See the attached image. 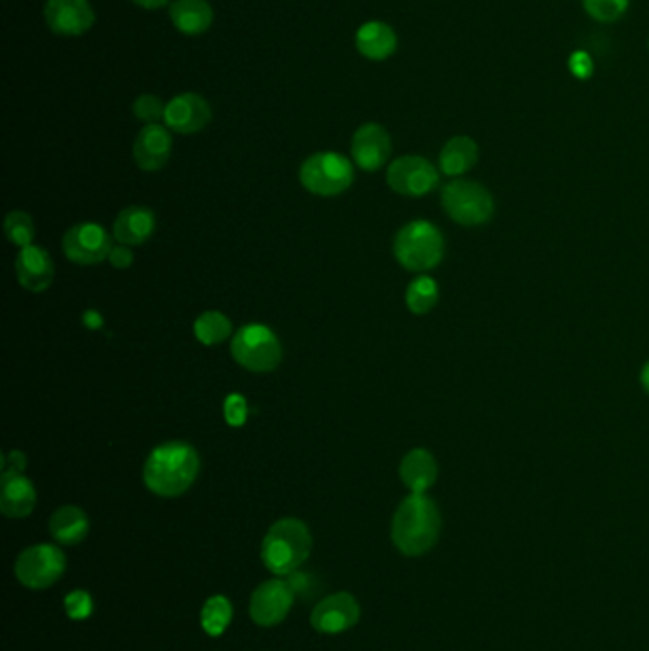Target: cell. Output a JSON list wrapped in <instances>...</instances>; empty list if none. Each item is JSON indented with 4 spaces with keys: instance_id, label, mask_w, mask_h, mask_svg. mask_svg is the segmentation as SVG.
Segmentation results:
<instances>
[{
    "instance_id": "1",
    "label": "cell",
    "mask_w": 649,
    "mask_h": 651,
    "mask_svg": "<svg viewBox=\"0 0 649 651\" xmlns=\"http://www.w3.org/2000/svg\"><path fill=\"white\" fill-rule=\"evenodd\" d=\"M200 457L187 442H164L145 461L143 482L158 497H179L197 480Z\"/></svg>"
},
{
    "instance_id": "2",
    "label": "cell",
    "mask_w": 649,
    "mask_h": 651,
    "mask_svg": "<svg viewBox=\"0 0 649 651\" xmlns=\"http://www.w3.org/2000/svg\"><path fill=\"white\" fill-rule=\"evenodd\" d=\"M440 513L431 497L408 495L396 509L391 526L394 547L406 556L429 553L440 535Z\"/></svg>"
},
{
    "instance_id": "3",
    "label": "cell",
    "mask_w": 649,
    "mask_h": 651,
    "mask_svg": "<svg viewBox=\"0 0 649 651\" xmlns=\"http://www.w3.org/2000/svg\"><path fill=\"white\" fill-rule=\"evenodd\" d=\"M311 547L313 537L305 522L297 518H282L265 535L261 560L275 575H292L309 558Z\"/></svg>"
},
{
    "instance_id": "4",
    "label": "cell",
    "mask_w": 649,
    "mask_h": 651,
    "mask_svg": "<svg viewBox=\"0 0 649 651\" xmlns=\"http://www.w3.org/2000/svg\"><path fill=\"white\" fill-rule=\"evenodd\" d=\"M394 256L408 271H429L444 257L442 233L429 221H412L394 238Z\"/></svg>"
},
{
    "instance_id": "5",
    "label": "cell",
    "mask_w": 649,
    "mask_h": 651,
    "mask_svg": "<svg viewBox=\"0 0 649 651\" xmlns=\"http://www.w3.org/2000/svg\"><path fill=\"white\" fill-rule=\"evenodd\" d=\"M231 353L242 368L254 374L273 372L282 360L280 341L265 324L242 326L233 337Z\"/></svg>"
},
{
    "instance_id": "6",
    "label": "cell",
    "mask_w": 649,
    "mask_h": 651,
    "mask_svg": "<svg viewBox=\"0 0 649 651\" xmlns=\"http://www.w3.org/2000/svg\"><path fill=\"white\" fill-rule=\"evenodd\" d=\"M299 181L313 195L335 197L353 185V164L339 153H316L301 164Z\"/></svg>"
},
{
    "instance_id": "7",
    "label": "cell",
    "mask_w": 649,
    "mask_h": 651,
    "mask_svg": "<svg viewBox=\"0 0 649 651\" xmlns=\"http://www.w3.org/2000/svg\"><path fill=\"white\" fill-rule=\"evenodd\" d=\"M442 204L453 221L467 227L482 225L493 214V200L488 189L469 179L448 183L442 189Z\"/></svg>"
},
{
    "instance_id": "8",
    "label": "cell",
    "mask_w": 649,
    "mask_h": 651,
    "mask_svg": "<svg viewBox=\"0 0 649 651\" xmlns=\"http://www.w3.org/2000/svg\"><path fill=\"white\" fill-rule=\"evenodd\" d=\"M67 560L54 545H35L25 549L16 560V577L27 589L40 591L52 587L65 572Z\"/></svg>"
},
{
    "instance_id": "9",
    "label": "cell",
    "mask_w": 649,
    "mask_h": 651,
    "mask_svg": "<svg viewBox=\"0 0 649 651\" xmlns=\"http://www.w3.org/2000/svg\"><path fill=\"white\" fill-rule=\"evenodd\" d=\"M387 183L398 195L423 197L438 185V172L427 158L400 157L391 162Z\"/></svg>"
},
{
    "instance_id": "10",
    "label": "cell",
    "mask_w": 649,
    "mask_h": 651,
    "mask_svg": "<svg viewBox=\"0 0 649 651\" xmlns=\"http://www.w3.org/2000/svg\"><path fill=\"white\" fill-rule=\"evenodd\" d=\"M111 250V237L98 223H79L63 237V252L77 265H98L111 256Z\"/></svg>"
},
{
    "instance_id": "11",
    "label": "cell",
    "mask_w": 649,
    "mask_h": 651,
    "mask_svg": "<svg viewBox=\"0 0 649 651\" xmlns=\"http://www.w3.org/2000/svg\"><path fill=\"white\" fill-rule=\"evenodd\" d=\"M294 589L288 581L271 579L259 585L250 602V615L259 627H275L286 619L294 604Z\"/></svg>"
},
{
    "instance_id": "12",
    "label": "cell",
    "mask_w": 649,
    "mask_h": 651,
    "mask_svg": "<svg viewBox=\"0 0 649 651\" xmlns=\"http://www.w3.org/2000/svg\"><path fill=\"white\" fill-rule=\"evenodd\" d=\"M44 20L56 35L79 37L92 29L96 16L88 0H48Z\"/></svg>"
},
{
    "instance_id": "13",
    "label": "cell",
    "mask_w": 649,
    "mask_h": 651,
    "mask_svg": "<svg viewBox=\"0 0 649 651\" xmlns=\"http://www.w3.org/2000/svg\"><path fill=\"white\" fill-rule=\"evenodd\" d=\"M391 151H393L391 136L383 126L368 122L354 132L351 155L358 168L366 172L379 170L381 166L387 164Z\"/></svg>"
},
{
    "instance_id": "14",
    "label": "cell",
    "mask_w": 649,
    "mask_h": 651,
    "mask_svg": "<svg viewBox=\"0 0 649 651\" xmlns=\"http://www.w3.org/2000/svg\"><path fill=\"white\" fill-rule=\"evenodd\" d=\"M360 619V606L349 592H337L326 596L318 602L313 613L311 623L316 631L324 634H337L349 631Z\"/></svg>"
},
{
    "instance_id": "15",
    "label": "cell",
    "mask_w": 649,
    "mask_h": 651,
    "mask_svg": "<svg viewBox=\"0 0 649 651\" xmlns=\"http://www.w3.org/2000/svg\"><path fill=\"white\" fill-rule=\"evenodd\" d=\"M212 120V109L208 101L198 94H181L166 105L164 122L166 126L183 136L197 134Z\"/></svg>"
},
{
    "instance_id": "16",
    "label": "cell",
    "mask_w": 649,
    "mask_h": 651,
    "mask_svg": "<svg viewBox=\"0 0 649 651\" xmlns=\"http://www.w3.org/2000/svg\"><path fill=\"white\" fill-rule=\"evenodd\" d=\"M54 261L40 246H25L16 257V275L21 286L33 294L48 290L54 282Z\"/></svg>"
},
{
    "instance_id": "17",
    "label": "cell",
    "mask_w": 649,
    "mask_h": 651,
    "mask_svg": "<svg viewBox=\"0 0 649 651\" xmlns=\"http://www.w3.org/2000/svg\"><path fill=\"white\" fill-rule=\"evenodd\" d=\"M172 155V136L160 124H147L134 141V160L141 170L157 172Z\"/></svg>"
},
{
    "instance_id": "18",
    "label": "cell",
    "mask_w": 649,
    "mask_h": 651,
    "mask_svg": "<svg viewBox=\"0 0 649 651\" xmlns=\"http://www.w3.org/2000/svg\"><path fill=\"white\" fill-rule=\"evenodd\" d=\"M37 490L23 473H2L0 511L8 518H25L35 511Z\"/></svg>"
},
{
    "instance_id": "19",
    "label": "cell",
    "mask_w": 649,
    "mask_h": 651,
    "mask_svg": "<svg viewBox=\"0 0 649 651\" xmlns=\"http://www.w3.org/2000/svg\"><path fill=\"white\" fill-rule=\"evenodd\" d=\"M155 233V214L143 206H130L115 219L113 235L124 246H139Z\"/></svg>"
},
{
    "instance_id": "20",
    "label": "cell",
    "mask_w": 649,
    "mask_h": 651,
    "mask_svg": "<svg viewBox=\"0 0 649 651\" xmlns=\"http://www.w3.org/2000/svg\"><path fill=\"white\" fill-rule=\"evenodd\" d=\"M396 46L393 27L383 21H368L356 33V48L366 60L385 61L396 52Z\"/></svg>"
},
{
    "instance_id": "21",
    "label": "cell",
    "mask_w": 649,
    "mask_h": 651,
    "mask_svg": "<svg viewBox=\"0 0 649 651\" xmlns=\"http://www.w3.org/2000/svg\"><path fill=\"white\" fill-rule=\"evenodd\" d=\"M436 476L438 467L433 454L423 448L408 452L400 463V478L412 494H425L436 482Z\"/></svg>"
},
{
    "instance_id": "22",
    "label": "cell",
    "mask_w": 649,
    "mask_h": 651,
    "mask_svg": "<svg viewBox=\"0 0 649 651\" xmlns=\"http://www.w3.org/2000/svg\"><path fill=\"white\" fill-rule=\"evenodd\" d=\"M170 20L183 35H202L214 21V10L206 0H176L170 6Z\"/></svg>"
},
{
    "instance_id": "23",
    "label": "cell",
    "mask_w": 649,
    "mask_h": 651,
    "mask_svg": "<svg viewBox=\"0 0 649 651\" xmlns=\"http://www.w3.org/2000/svg\"><path fill=\"white\" fill-rule=\"evenodd\" d=\"M88 532H90V520L86 513L75 505L59 507L58 511L50 518V533L59 545H65V547L79 545L80 541H84Z\"/></svg>"
},
{
    "instance_id": "24",
    "label": "cell",
    "mask_w": 649,
    "mask_h": 651,
    "mask_svg": "<svg viewBox=\"0 0 649 651\" xmlns=\"http://www.w3.org/2000/svg\"><path fill=\"white\" fill-rule=\"evenodd\" d=\"M478 160V145L467 136L450 139L440 153V170L446 176H461L469 172Z\"/></svg>"
},
{
    "instance_id": "25",
    "label": "cell",
    "mask_w": 649,
    "mask_h": 651,
    "mask_svg": "<svg viewBox=\"0 0 649 651\" xmlns=\"http://www.w3.org/2000/svg\"><path fill=\"white\" fill-rule=\"evenodd\" d=\"M233 324L219 311H206L195 320V337L202 345H219L231 336Z\"/></svg>"
},
{
    "instance_id": "26",
    "label": "cell",
    "mask_w": 649,
    "mask_h": 651,
    "mask_svg": "<svg viewBox=\"0 0 649 651\" xmlns=\"http://www.w3.org/2000/svg\"><path fill=\"white\" fill-rule=\"evenodd\" d=\"M233 619V606L225 596H214L210 598L202 613H200V621H202V629L208 632L210 636H219L223 634L225 629L231 625Z\"/></svg>"
},
{
    "instance_id": "27",
    "label": "cell",
    "mask_w": 649,
    "mask_h": 651,
    "mask_svg": "<svg viewBox=\"0 0 649 651\" xmlns=\"http://www.w3.org/2000/svg\"><path fill=\"white\" fill-rule=\"evenodd\" d=\"M438 301V284L431 277L413 280L406 290V305L413 315H425Z\"/></svg>"
},
{
    "instance_id": "28",
    "label": "cell",
    "mask_w": 649,
    "mask_h": 651,
    "mask_svg": "<svg viewBox=\"0 0 649 651\" xmlns=\"http://www.w3.org/2000/svg\"><path fill=\"white\" fill-rule=\"evenodd\" d=\"M4 231L12 244H16L20 248L31 246V242L35 238L33 217L25 212H10L4 219Z\"/></svg>"
},
{
    "instance_id": "29",
    "label": "cell",
    "mask_w": 649,
    "mask_h": 651,
    "mask_svg": "<svg viewBox=\"0 0 649 651\" xmlns=\"http://www.w3.org/2000/svg\"><path fill=\"white\" fill-rule=\"evenodd\" d=\"M630 0H583V8L592 20L613 23L629 10Z\"/></svg>"
},
{
    "instance_id": "30",
    "label": "cell",
    "mask_w": 649,
    "mask_h": 651,
    "mask_svg": "<svg viewBox=\"0 0 649 651\" xmlns=\"http://www.w3.org/2000/svg\"><path fill=\"white\" fill-rule=\"evenodd\" d=\"M164 113L166 103H162V99L157 96L145 94L134 101V115L147 124H158V120H164Z\"/></svg>"
},
{
    "instance_id": "31",
    "label": "cell",
    "mask_w": 649,
    "mask_h": 651,
    "mask_svg": "<svg viewBox=\"0 0 649 651\" xmlns=\"http://www.w3.org/2000/svg\"><path fill=\"white\" fill-rule=\"evenodd\" d=\"M65 612L71 619L82 621L94 612V600L86 591L69 592L65 596Z\"/></svg>"
},
{
    "instance_id": "32",
    "label": "cell",
    "mask_w": 649,
    "mask_h": 651,
    "mask_svg": "<svg viewBox=\"0 0 649 651\" xmlns=\"http://www.w3.org/2000/svg\"><path fill=\"white\" fill-rule=\"evenodd\" d=\"M568 67H570L571 75L579 80L590 79L592 73H594V61L585 50L573 52L570 61H568Z\"/></svg>"
},
{
    "instance_id": "33",
    "label": "cell",
    "mask_w": 649,
    "mask_h": 651,
    "mask_svg": "<svg viewBox=\"0 0 649 651\" xmlns=\"http://www.w3.org/2000/svg\"><path fill=\"white\" fill-rule=\"evenodd\" d=\"M246 415H248L246 400L242 396L231 395L225 400V419H227V423L238 427V425H242L246 421Z\"/></svg>"
},
{
    "instance_id": "34",
    "label": "cell",
    "mask_w": 649,
    "mask_h": 651,
    "mask_svg": "<svg viewBox=\"0 0 649 651\" xmlns=\"http://www.w3.org/2000/svg\"><path fill=\"white\" fill-rule=\"evenodd\" d=\"M109 261L115 269H128L132 263H134V254L128 246H115L111 250V256H109Z\"/></svg>"
},
{
    "instance_id": "35",
    "label": "cell",
    "mask_w": 649,
    "mask_h": 651,
    "mask_svg": "<svg viewBox=\"0 0 649 651\" xmlns=\"http://www.w3.org/2000/svg\"><path fill=\"white\" fill-rule=\"evenodd\" d=\"M23 469H25V455L21 452H12L4 457L2 473H23Z\"/></svg>"
},
{
    "instance_id": "36",
    "label": "cell",
    "mask_w": 649,
    "mask_h": 651,
    "mask_svg": "<svg viewBox=\"0 0 649 651\" xmlns=\"http://www.w3.org/2000/svg\"><path fill=\"white\" fill-rule=\"evenodd\" d=\"M138 6L141 8H149V10H157V8H162L166 6L170 0H134Z\"/></svg>"
},
{
    "instance_id": "37",
    "label": "cell",
    "mask_w": 649,
    "mask_h": 651,
    "mask_svg": "<svg viewBox=\"0 0 649 651\" xmlns=\"http://www.w3.org/2000/svg\"><path fill=\"white\" fill-rule=\"evenodd\" d=\"M642 385H644L646 393H649V362L644 366V370H642Z\"/></svg>"
},
{
    "instance_id": "38",
    "label": "cell",
    "mask_w": 649,
    "mask_h": 651,
    "mask_svg": "<svg viewBox=\"0 0 649 651\" xmlns=\"http://www.w3.org/2000/svg\"><path fill=\"white\" fill-rule=\"evenodd\" d=\"M648 46H649V44H648Z\"/></svg>"
}]
</instances>
